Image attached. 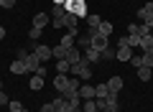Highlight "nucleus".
<instances>
[{"mask_svg":"<svg viewBox=\"0 0 153 112\" xmlns=\"http://www.w3.org/2000/svg\"><path fill=\"white\" fill-rule=\"evenodd\" d=\"M49 16H51V28H54V31H59V28H66V16H69V13H66V8H64V5H54Z\"/></svg>","mask_w":153,"mask_h":112,"instance_id":"f257e3e1","label":"nucleus"},{"mask_svg":"<svg viewBox=\"0 0 153 112\" xmlns=\"http://www.w3.org/2000/svg\"><path fill=\"white\" fill-rule=\"evenodd\" d=\"M66 13H71V16H76V18H87V0H66Z\"/></svg>","mask_w":153,"mask_h":112,"instance_id":"f03ea898","label":"nucleus"},{"mask_svg":"<svg viewBox=\"0 0 153 112\" xmlns=\"http://www.w3.org/2000/svg\"><path fill=\"white\" fill-rule=\"evenodd\" d=\"M69 76H79V79H92V64H87V61H79V64H71V71Z\"/></svg>","mask_w":153,"mask_h":112,"instance_id":"7ed1b4c3","label":"nucleus"},{"mask_svg":"<svg viewBox=\"0 0 153 112\" xmlns=\"http://www.w3.org/2000/svg\"><path fill=\"white\" fill-rule=\"evenodd\" d=\"M97 102V110L100 112H117L120 110V105H117V94H110L105 97V99H94Z\"/></svg>","mask_w":153,"mask_h":112,"instance_id":"20e7f679","label":"nucleus"},{"mask_svg":"<svg viewBox=\"0 0 153 112\" xmlns=\"http://www.w3.org/2000/svg\"><path fill=\"white\" fill-rule=\"evenodd\" d=\"M138 21H140L143 26L153 28V3H146V5L138 10Z\"/></svg>","mask_w":153,"mask_h":112,"instance_id":"39448f33","label":"nucleus"},{"mask_svg":"<svg viewBox=\"0 0 153 112\" xmlns=\"http://www.w3.org/2000/svg\"><path fill=\"white\" fill-rule=\"evenodd\" d=\"M33 53H36V56L44 61V64H46L49 59H54V51H51V46H46V43H38V46L33 48Z\"/></svg>","mask_w":153,"mask_h":112,"instance_id":"423d86ee","label":"nucleus"},{"mask_svg":"<svg viewBox=\"0 0 153 112\" xmlns=\"http://www.w3.org/2000/svg\"><path fill=\"white\" fill-rule=\"evenodd\" d=\"M82 59L87 61V64H97V61H102V53H100V51H97L94 46H89V48H84Z\"/></svg>","mask_w":153,"mask_h":112,"instance_id":"0eeeda50","label":"nucleus"},{"mask_svg":"<svg viewBox=\"0 0 153 112\" xmlns=\"http://www.w3.org/2000/svg\"><path fill=\"white\" fill-rule=\"evenodd\" d=\"M46 26H51V16L49 13H36V16H33V28H41V31H44Z\"/></svg>","mask_w":153,"mask_h":112,"instance_id":"6e6552de","label":"nucleus"},{"mask_svg":"<svg viewBox=\"0 0 153 112\" xmlns=\"http://www.w3.org/2000/svg\"><path fill=\"white\" fill-rule=\"evenodd\" d=\"M66 87H69V74H56V76H54V89L61 94Z\"/></svg>","mask_w":153,"mask_h":112,"instance_id":"1a4fd4ad","label":"nucleus"},{"mask_svg":"<svg viewBox=\"0 0 153 112\" xmlns=\"http://www.w3.org/2000/svg\"><path fill=\"white\" fill-rule=\"evenodd\" d=\"M54 112H71V105H69V99H64V97H56L54 102Z\"/></svg>","mask_w":153,"mask_h":112,"instance_id":"9d476101","label":"nucleus"},{"mask_svg":"<svg viewBox=\"0 0 153 112\" xmlns=\"http://www.w3.org/2000/svg\"><path fill=\"white\" fill-rule=\"evenodd\" d=\"M41 64H44V61L38 59L36 53H28V56H26V66H28V71H33V74L38 71V66H41Z\"/></svg>","mask_w":153,"mask_h":112,"instance_id":"9b49d317","label":"nucleus"},{"mask_svg":"<svg viewBox=\"0 0 153 112\" xmlns=\"http://www.w3.org/2000/svg\"><path fill=\"white\" fill-rule=\"evenodd\" d=\"M107 89H110V94H117V92L123 89V79H120V76H110Z\"/></svg>","mask_w":153,"mask_h":112,"instance_id":"f8f14e48","label":"nucleus"},{"mask_svg":"<svg viewBox=\"0 0 153 112\" xmlns=\"http://www.w3.org/2000/svg\"><path fill=\"white\" fill-rule=\"evenodd\" d=\"M130 56H133L130 46H117V53H115V59H117V61H130Z\"/></svg>","mask_w":153,"mask_h":112,"instance_id":"ddd939ff","label":"nucleus"},{"mask_svg":"<svg viewBox=\"0 0 153 112\" xmlns=\"http://www.w3.org/2000/svg\"><path fill=\"white\" fill-rule=\"evenodd\" d=\"M79 97H82V102L84 99H94V87L92 84H82L79 87Z\"/></svg>","mask_w":153,"mask_h":112,"instance_id":"4468645a","label":"nucleus"},{"mask_svg":"<svg viewBox=\"0 0 153 112\" xmlns=\"http://www.w3.org/2000/svg\"><path fill=\"white\" fill-rule=\"evenodd\" d=\"M76 46H79V48H89V46H92V36H89V31L76 36Z\"/></svg>","mask_w":153,"mask_h":112,"instance_id":"2eb2a0df","label":"nucleus"},{"mask_svg":"<svg viewBox=\"0 0 153 112\" xmlns=\"http://www.w3.org/2000/svg\"><path fill=\"white\" fill-rule=\"evenodd\" d=\"M51 51H54V61H61V59H66V51H69V48L61 46V43H56V46H51Z\"/></svg>","mask_w":153,"mask_h":112,"instance_id":"dca6fc26","label":"nucleus"},{"mask_svg":"<svg viewBox=\"0 0 153 112\" xmlns=\"http://www.w3.org/2000/svg\"><path fill=\"white\" fill-rule=\"evenodd\" d=\"M10 71H13V74H26L28 66H26V61H23V59H16V61L10 64Z\"/></svg>","mask_w":153,"mask_h":112,"instance_id":"f3484780","label":"nucleus"},{"mask_svg":"<svg viewBox=\"0 0 153 112\" xmlns=\"http://www.w3.org/2000/svg\"><path fill=\"white\" fill-rule=\"evenodd\" d=\"M105 97H110L107 84H97V87H94V99H105Z\"/></svg>","mask_w":153,"mask_h":112,"instance_id":"a211bd4d","label":"nucleus"},{"mask_svg":"<svg viewBox=\"0 0 153 112\" xmlns=\"http://www.w3.org/2000/svg\"><path fill=\"white\" fill-rule=\"evenodd\" d=\"M71 71V64L66 59H61V61H56V74H69Z\"/></svg>","mask_w":153,"mask_h":112,"instance_id":"6ab92c4d","label":"nucleus"},{"mask_svg":"<svg viewBox=\"0 0 153 112\" xmlns=\"http://www.w3.org/2000/svg\"><path fill=\"white\" fill-rule=\"evenodd\" d=\"M97 31L100 33H102V36H112V23H110V21H102V23H100V26H97Z\"/></svg>","mask_w":153,"mask_h":112,"instance_id":"aec40b11","label":"nucleus"},{"mask_svg":"<svg viewBox=\"0 0 153 112\" xmlns=\"http://www.w3.org/2000/svg\"><path fill=\"white\" fill-rule=\"evenodd\" d=\"M151 76H153V69H151V66H140V69H138V79H140V82H148Z\"/></svg>","mask_w":153,"mask_h":112,"instance_id":"412c9836","label":"nucleus"},{"mask_svg":"<svg viewBox=\"0 0 153 112\" xmlns=\"http://www.w3.org/2000/svg\"><path fill=\"white\" fill-rule=\"evenodd\" d=\"M100 23H102V18H100L97 13H87V26L89 28H97Z\"/></svg>","mask_w":153,"mask_h":112,"instance_id":"4be33fe9","label":"nucleus"},{"mask_svg":"<svg viewBox=\"0 0 153 112\" xmlns=\"http://www.w3.org/2000/svg\"><path fill=\"white\" fill-rule=\"evenodd\" d=\"M140 48H143V51H153V36H151V33L140 38Z\"/></svg>","mask_w":153,"mask_h":112,"instance_id":"5701e85b","label":"nucleus"},{"mask_svg":"<svg viewBox=\"0 0 153 112\" xmlns=\"http://www.w3.org/2000/svg\"><path fill=\"white\" fill-rule=\"evenodd\" d=\"M82 112H97V102L94 99H84L82 102Z\"/></svg>","mask_w":153,"mask_h":112,"instance_id":"b1692460","label":"nucleus"},{"mask_svg":"<svg viewBox=\"0 0 153 112\" xmlns=\"http://www.w3.org/2000/svg\"><path fill=\"white\" fill-rule=\"evenodd\" d=\"M31 89H33V92L44 89V76H31Z\"/></svg>","mask_w":153,"mask_h":112,"instance_id":"393cba45","label":"nucleus"},{"mask_svg":"<svg viewBox=\"0 0 153 112\" xmlns=\"http://www.w3.org/2000/svg\"><path fill=\"white\" fill-rule=\"evenodd\" d=\"M76 23H79V18L69 13V16H66V28H69V31H79V28H76Z\"/></svg>","mask_w":153,"mask_h":112,"instance_id":"a878e982","label":"nucleus"},{"mask_svg":"<svg viewBox=\"0 0 153 112\" xmlns=\"http://www.w3.org/2000/svg\"><path fill=\"white\" fill-rule=\"evenodd\" d=\"M148 33H151V28H148V26H143V23H138L135 36H138V38H143V36H148Z\"/></svg>","mask_w":153,"mask_h":112,"instance_id":"bb28decb","label":"nucleus"},{"mask_svg":"<svg viewBox=\"0 0 153 112\" xmlns=\"http://www.w3.org/2000/svg\"><path fill=\"white\" fill-rule=\"evenodd\" d=\"M115 53H117V51L107 46V48H105V51H102V59H105V61H115Z\"/></svg>","mask_w":153,"mask_h":112,"instance_id":"cd10ccee","label":"nucleus"},{"mask_svg":"<svg viewBox=\"0 0 153 112\" xmlns=\"http://www.w3.org/2000/svg\"><path fill=\"white\" fill-rule=\"evenodd\" d=\"M143 66H151L153 69V51H143Z\"/></svg>","mask_w":153,"mask_h":112,"instance_id":"c85d7f7f","label":"nucleus"},{"mask_svg":"<svg viewBox=\"0 0 153 112\" xmlns=\"http://www.w3.org/2000/svg\"><path fill=\"white\" fill-rule=\"evenodd\" d=\"M8 107H10V112H23V105H21V102H16V99L8 102Z\"/></svg>","mask_w":153,"mask_h":112,"instance_id":"c756f323","label":"nucleus"},{"mask_svg":"<svg viewBox=\"0 0 153 112\" xmlns=\"http://www.w3.org/2000/svg\"><path fill=\"white\" fill-rule=\"evenodd\" d=\"M28 38H31V41H38V38H41V28H31V31H28Z\"/></svg>","mask_w":153,"mask_h":112,"instance_id":"7c9ffc66","label":"nucleus"},{"mask_svg":"<svg viewBox=\"0 0 153 112\" xmlns=\"http://www.w3.org/2000/svg\"><path fill=\"white\" fill-rule=\"evenodd\" d=\"M130 64L135 66V69H140V66H143V53H140V56H130Z\"/></svg>","mask_w":153,"mask_h":112,"instance_id":"2f4dec72","label":"nucleus"},{"mask_svg":"<svg viewBox=\"0 0 153 112\" xmlns=\"http://www.w3.org/2000/svg\"><path fill=\"white\" fill-rule=\"evenodd\" d=\"M13 5H16V0H0V8H5V10H10Z\"/></svg>","mask_w":153,"mask_h":112,"instance_id":"473e14b6","label":"nucleus"},{"mask_svg":"<svg viewBox=\"0 0 153 112\" xmlns=\"http://www.w3.org/2000/svg\"><path fill=\"white\" fill-rule=\"evenodd\" d=\"M117 46H130V36H120L117 38Z\"/></svg>","mask_w":153,"mask_h":112,"instance_id":"72a5a7b5","label":"nucleus"},{"mask_svg":"<svg viewBox=\"0 0 153 112\" xmlns=\"http://www.w3.org/2000/svg\"><path fill=\"white\" fill-rule=\"evenodd\" d=\"M8 102H10V97H8V94H5V92H3V89H0V105H3V107H5V105H8Z\"/></svg>","mask_w":153,"mask_h":112,"instance_id":"f704fd0d","label":"nucleus"},{"mask_svg":"<svg viewBox=\"0 0 153 112\" xmlns=\"http://www.w3.org/2000/svg\"><path fill=\"white\" fill-rule=\"evenodd\" d=\"M26 56H28L26 48H18V51H16V59H23V61H26Z\"/></svg>","mask_w":153,"mask_h":112,"instance_id":"c9c22d12","label":"nucleus"},{"mask_svg":"<svg viewBox=\"0 0 153 112\" xmlns=\"http://www.w3.org/2000/svg\"><path fill=\"white\" fill-rule=\"evenodd\" d=\"M36 76H46V66H44V64L38 66V71H36Z\"/></svg>","mask_w":153,"mask_h":112,"instance_id":"e433bc0d","label":"nucleus"},{"mask_svg":"<svg viewBox=\"0 0 153 112\" xmlns=\"http://www.w3.org/2000/svg\"><path fill=\"white\" fill-rule=\"evenodd\" d=\"M41 112H54V105H51V102H49V105H44V107H41Z\"/></svg>","mask_w":153,"mask_h":112,"instance_id":"4c0bfd02","label":"nucleus"},{"mask_svg":"<svg viewBox=\"0 0 153 112\" xmlns=\"http://www.w3.org/2000/svg\"><path fill=\"white\" fill-rule=\"evenodd\" d=\"M3 38H5V28L0 26V41H3Z\"/></svg>","mask_w":153,"mask_h":112,"instance_id":"58836bf2","label":"nucleus"},{"mask_svg":"<svg viewBox=\"0 0 153 112\" xmlns=\"http://www.w3.org/2000/svg\"><path fill=\"white\" fill-rule=\"evenodd\" d=\"M54 5H66V0H54Z\"/></svg>","mask_w":153,"mask_h":112,"instance_id":"ea45409f","label":"nucleus"},{"mask_svg":"<svg viewBox=\"0 0 153 112\" xmlns=\"http://www.w3.org/2000/svg\"><path fill=\"white\" fill-rule=\"evenodd\" d=\"M0 89H3V84H0Z\"/></svg>","mask_w":153,"mask_h":112,"instance_id":"a19ab883","label":"nucleus"},{"mask_svg":"<svg viewBox=\"0 0 153 112\" xmlns=\"http://www.w3.org/2000/svg\"><path fill=\"white\" fill-rule=\"evenodd\" d=\"M76 112H82V110H76Z\"/></svg>","mask_w":153,"mask_h":112,"instance_id":"79ce46f5","label":"nucleus"},{"mask_svg":"<svg viewBox=\"0 0 153 112\" xmlns=\"http://www.w3.org/2000/svg\"><path fill=\"white\" fill-rule=\"evenodd\" d=\"M23 112H26V110H23Z\"/></svg>","mask_w":153,"mask_h":112,"instance_id":"37998d69","label":"nucleus"}]
</instances>
